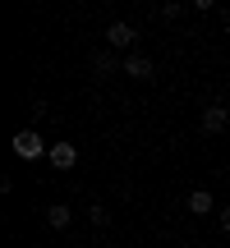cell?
Masks as SVG:
<instances>
[{
  "label": "cell",
  "instance_id": "cell-9",
  "mask_svg": "<svg viewBox=\"0 0 230 248\" xmlns=\"http://www.w3.org/2000/svg\"><path fill=\"white\" fill-rule=\"evenodd\" d=\"M88 221L97 225V230H106V225H111V207H101V202H92V207H88Z\"/></svg>",
  "mask_w": 230,
  "mask_h": 248
},
{
  "label": "cell",
  "instance_id": "cell-1",
  "mask_svg": "<svg viewBox=\"0 0 230 248\" xmlns=\"http://www.w3.org/2000/svg\"><path fill=\"white\" fill-rule=\"evenodd\" d=\"M46 142H42V133H33V129H23V133H14V156H23V161H37V156H46Z\"/></svg>",
  "mask_w": 230,
  "mask_h": 248
},
{
  "label": "cell",
  "instance_id": "cell-10",
  "mask_svg": "<svg viewBox=\"0 0 230 248\" xmlns=\"http://www.w3.org/2000/svg\"><path fill=\"white\" fill-rule=\"evenodd\" d=\"M216 221H221V230L230 234V207H221V212H216Z\"/></svg>",
  "mask_w": 230,
  "mask_h": 248
},
{
  "label": "cell",
  "instance_id": "cell-4",
  "mask_svg": "<svg viewBox=\"0 0 230 248\" xmlns=\"http://www.w3.org/2000/svg\"><path fill=\"white\" fill-rule=\"evenodd\" d=\"M226 120H230V110L221 106V101H212V106L203 110V133H221V129H226Z\"/></svg>",
  "mask_w": 230,
  "mask_h": 248
},
{
  "label": "cell",
  "instance_id": "cell-6",
  "mask_svg": "<svg viewBox=\"0 0 230 248\" xmlns=\"http://www.w3.org/2000/svg\"><path fill=\"white\" fill-rule=\"evenodd\" d=\"M184 207H189V212H194V216H212V193H207V188H194V193H189L184 198Z\"/></svg>",
  "mask_w": 230,
  "mask_h": 248
},
{
  "label": "cell",
  "instance_id": "cell-2",
  "mask_svg": "<svg viewBox=\"0 0 230 248\" xmlns=\"http://www.w3.org/2000/svg\"><path fill=\"white\" fill-rule=\"evenodd\" d=\"M106 42L115 46V51H129V46L138 42V23H124V18H115V23H106Z\"/></svg>",
  "mask_w": 230,
  "mask_h": 248
},
{
  "label": "cell",
  "instance_id": "cell-3",
  "mask_svg": "<svg viewBox=\"0 0 230 248\" xmlns=\"http://www.w3.org/2000/svg\"><path fill=\"white\" fill-rule=\"evenodd\" d=\"M46 161H51L55 170H74V166H79V147L60 138V142H51V152H46Z\"/></svg>",
  "mask_w": 230,
  "mask_h": 248
},
{
  "label": "cell",
  "instance_id": "cell-7",
  "mask_svg": "<svg viewBox=\"0 0 230 248\" xmlns=\"http://www.w3.org/2000/svg\"><path fill=\"white\" fill-rule=\"evenodd\" d=\"M69 221H74V212H69L65 202L46 207V225H51V230H69Z\"/></svg>",
  "mask_w": 230,
  "mask_h": 248
},
{
  "label": "cell",
  "instance_id": "cell-5",
  "mask_svg": "<svg viewBox=\"0 0 230 248\" xmlns=\"http://www.w3.org/2000/svg\"><path fill=\"white\" fill-rule=\"evenodd\" d=\"M124 74H129V78H152V74H157V64L148 60V55H124Z\"/></svg>",
  "mask_w": 230,
  "mask_h": 248
},
{
  "label": "cell",
  "instance_id": "cell-8",
  "mask_svg": "<svg viewBox=\"0 0 230 248\" xmlns=\"http://www.w3.org/2000/svg\"><path fill=\"white\" fill-rule=\"evenodd\" d=\"M92 69H97L101 78H106V74H115V69H124V60H115L111 51H97V55H92Z\"/></svg>",
  "mask_w": 230,
  "mask_h": 248
}]
</instances>
